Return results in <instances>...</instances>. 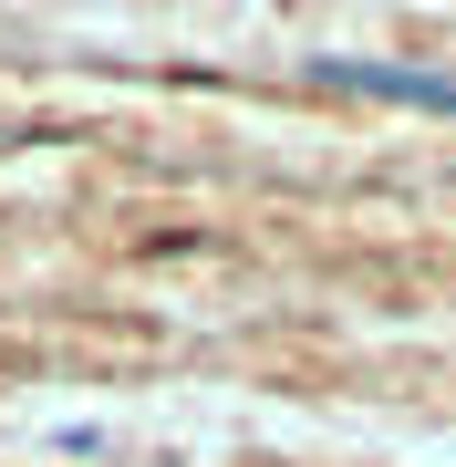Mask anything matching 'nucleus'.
<instances>
[{"label":"nucleus","mask_w":456,"mask_h":467,"mask_svg":"<svg viewBox=\"0 0 456 467\" xmlns=\"http://www.w3.org/2000/svg\"><path fill=\"white\" fill-rule=\"evenodd\" d=\"M321 84H353V94H384V104H425V115H456V73H425V63H342L321 52Z\"/></svg>","instance_id":"obj_1"}]
</instances>
